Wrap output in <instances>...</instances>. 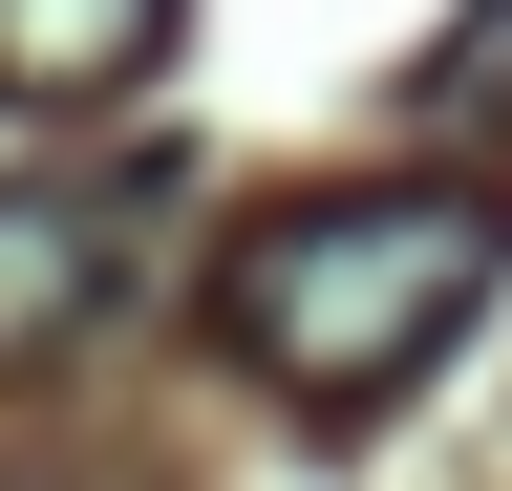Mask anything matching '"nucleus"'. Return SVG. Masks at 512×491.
<instances>
[{
	"label": "nucleus",
	"mask_w": 512,
	"mask_h": 491,
	"mask_svg": "<svg viewBox=\"0 0 512 491\" xmlns=\"http://www.w3.org/2000/svg\"><path fill=\"white\" fill-rule=\"evenodd\" d=\"M491 278H512V193L491 171H363V193H278L214 257V342L299 427H363L491 321Z\"/></svg>",
	"instance_id": "1"
},
{
	"label": "nucleus",
	"mask_w": 512,
	"mask_h": 491,
	"mask_svg": "<svg viewBox=\"0 0 512 491\" xmlns=\"http://www.w3.org/2000/svg\"><path fill=\"white\" fill-rule=\"evenodd\" d=\"M150 257H171V150H107V171H0V385H64L150 321Z\"/></svg>",
	"instance_id": "2"
},
{
	"label": "nucleus",
	"mask_w": 512,
	"mask_h": 491,
	"mask_svg": "<svg viewBox=\"0 0 512 491\" xmlns=\"http://www.w3.org/2000/svg\"><path fill=\"white\" fill-rule=\"evenodd\" d=\"M192 0H0V107H128Z\"/></svg>",
	"instance_id": "3"
},
{
	"label": "nucleus",
	"mask_w": 512,
	"mask_h": 491,
	"mask_svg": "<svg viewBox=\"0 0 512 491\" xmlns=\"http://www.w3.org/2000/svg\"><path fill=\"white\" fill-rule=\"evenodd\" d=\"M406 107H427L448 150H512V0H448L427 65H406Z\"/></svg>",
	"instance_id": "4"
}]
</instances>
